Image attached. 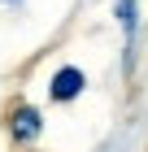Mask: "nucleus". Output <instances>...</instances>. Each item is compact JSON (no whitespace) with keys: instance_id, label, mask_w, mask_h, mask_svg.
<instances>
[{"instance_id":"obj_3","label":"nucleus","mask_w":148,"mask_h":152,"mask_svg":"<svg viewBox=\"0 0 148 152\" xmlns=\"http://www.w3.org/2000/svg\"><path fill=\"white\" fill-rule=\"evenodd\" d=\"M118 18H122V31L131 35L135 31V0H118Z\"/></svg>"},{"instance_id":"obj_2","label":"nucleus","mask_w":148,"mask_h":152,"mask_svg":"<svg viewBox=\"0 0 148 152\" xmlns=\"http://www.w3.org/2000/svg\"><path fill=\"white\" fill-rule=\"evenodd\" d=\"M35 135H39V113L31 104H22L13 113V139H35Z\"/></svg>"},{"instance_id":"obj_4","label":"nucleus","mask_w":148,"mask_h":152,"mask_svg":"<svg viewBox=\"0 0 148 152\" xmlns=\"http://www.w3.org/2000/svg\"><path fill=\"white\" fill-rule=\"evenodd\" d=\"M4 4H18V0H4Z\"/></svg>"},{"instance_id":"obj_1","label":"nucleus","mask_w":148,"mask_h":152,"mask_svg":"<svg viewBox=\"0 0 148 152\" xmlns=\"http://www.w3.org/2000/svg\"><path fill=\"white\" fill-rule=\"evenodd\" d=\"M83 87H87V78H83V70H74V65H66V70L52 74V100H74Z\"/></svg>"}]
</instances>
